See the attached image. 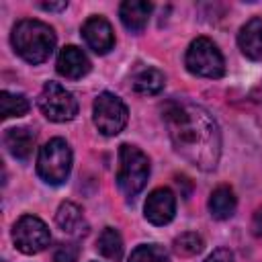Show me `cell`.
Listing matches in <instances>:
<instances>
[{"instance_id":"obj_11","label":"cell","mask_w":262,"mask_h":262,"mask_svg":"<svg viewBox=\"0 0 262 262\" xmlns=\"http://www.w3.org/2000/svg\"><path fill=\"white\" fill-rule=\"evenodd\" d=\"M57 74L70 80H78L90 72V59L76 45H66L57 55Z\"/></svg>"},{"instance_id":"obj_19","label":"cell","mask_w":262,"mask_h":262,"mask_svg":"<svg viewBox=\"0 0 262 262\" xmlns=\"http://www.w3.org/2000/svg\"><path fill=\"white\" fill-rule=\"evenodd\" d=\"M27 111H29V100L23 94L8 92V90H2L0 92V113H2L4 119L23 117Z\"/></svg>"},{"instance_id":"obj_7","label":"cell","mask_w":262,"mask_h":262,"mask_svg":"<svg viewBox=\"0 0 262 262\" xmlns=\"http://www.w3.org/2000/svg\"><path fill=\"white\" fill-rule=\"evenodd\" d=\"M39 108L49 121L66 123L78 115V100L61 84L47 82L39 94Z\"/></svg>"},{"instance_id":"obj_21","label":"cell","mask_w":262,"mask_h":262,"mask_svg":"<svg viewBox=\"0 0 262 262\" xmlns=\"http://www.w3.org/2000/svg\"><path fill=\"white\" fill-rule=\"evenodd\" d=\"M203 237L194 231H186V233H180L176 239H174V250L176 254L180 256H194L203 250Z\"/></svg>"},{"instance_id":"obj_9","label":"cell","mask_w":262,"mask_h":262,"mask_svg":"<svg viewBox=\"0 0 262 262\" xmlns=\"http://www.w3.org/2000/svg\"><path fill=\"white\" fill-rule=\"evenodd\" d=\"M174 213H176V196L170 188L160 186L149 192V196L143 205V215L149 223L166 225L174 219Z\"/></svg>"},{"instance_id":"obj_12","label":"cell","mask_w":262,"mask_h":262,"mask_svg":"<svg viewBox=\"0 0 262 262\" xmlns=\"http://www.w3.org/2000/svg\"><path fill=\"white\" fill-rule=\"evenodd\" d=\"M55 223L59 229L72 237H82L88 233V221L82 213V209L74 203H61L55 213Z\"/></svg>"},{"instance_id":"obj_25","label":"cell","mask_w":262,"mask_h":262,"mask_svg":"<svg viewBox=\"0 0 262 262\" xmlns=\"http://www.w3.org/2000/svg\"><path fill=\"white\" fill-rule=\"evenodd\" d=\"M252 227H254V233H256V235H262V207L256 211L254 221H252Z\"/></svg>"},{"instance_id":"obj_1","label":"cell","mask_w":262,"mask_h":262,"mask_svg":"<svg viewBox=\"0 0 262 262\" xmlns=\"http://www.w3.org/2000/svg\"><path fill=\"white\" fill-rule=\"evenodd\" d=\"M162 113L174 149L194 168L215 170L221 158V131L213 115L190 100H170Z\"/></svg>"},{"instance_id":"obj_3","label":"cell","mask_w":262,"mask_h":262,"mask_svg":"<svg viewBox=\"0 0 262 262\" xmlns=\"http://www.w3.org/2000/svg\"><path fill=\"white\" fill-rule=\"evenodd\" d=\"M149 176V160L147 156L129 143L119 147V170H117V184L125 196H135L143 190Z\"/></svg>"},{"instance_id":"obj_22","label":"cell","mask_w":262,"mask_h":262,"mask_svg":"<svg viewBox=\"0 0 262 262\" xmlns=\"http://www.w3.org/2000/svg\"><path fill=\"white\" fill-rule=\"evenodd\" d=\"M80 254V248L76 244H59L53 252V262H76Z\"/></svg>"},{"instance_id":"obj_15","label":"cell","mask_w":262,"mask_h":262,"mask_svg":"<svg viewBox=\"0 0 262 262\" xmlns=\"http://www.w3.org/2000/svg\"><path fill=\"white\" fill-rule=\"evenodd\" d=\"M151 10H154L151 2L125 0L119 8V16H121V23L125 25V29H129L131 33H141L149 20Z\"/></svg>"},{"instance_id":"obj_5","label":"cell","mask_w":262,"mask_h":262,"mask_svg":"<svg viewBox=\"0 0 262 262\" xmlns=\"http://www.w3.org/2000/svg\"><path fill=\"white\" fill-rule=\"evenodd\" d=\"M186 70L201 78H221L225 74V59L217 45L207 37H196L184 57Z\"/></svg>"},{"instance_id":"obj_8","label":"cell","mask_w":262,"mask_h":262,"mask_svg":"<svg viewBox=\"0 0 262 262\" xmlns=\"http://www.w3.org/2000/svg\"><path fill=\"white\" fill-rule=\"evenodd\" d=\"M12 242L23 254H39L49 246L51 233L39 217L23 215L12 227Z\"/></svg>"},{"instance_id":"obj_24","label":"cell","mask_w":262,"mask_h":262,"mask_svg":"<svg viewBox=\"0 0 262 262\" xmlns=\"http://www.w3.org/2000/svg\"><path fill=\"white\" fill-rule=\"evenodd\" d=\"M43 10H66L68 8V2L61 0V2H41L39 4Z\"/></svg>"},{"instance_id":"obj_6","label":"cell","mask_w":262,"mask_h":262,"mask_svg":"<svg viewBox=\"0 0 262 262\" xmlns=\"http://www.w3.org/2000/svg\"><path fill=\"white\" fill-rule=\"evenodd\" d=\"M92 119L96 129L102 135H117L125 129L127 119H129V111L125 106V102L113 94V92H100L94 100L92 106Z\"/></svg>"},{"instance_id":"obj_20","label":"cell","mask_w":262,"mask_h":262,"mask_svg":"<svg viewBox=\"0 0 262 262\" xmlns=\"http://www.w3.org/2000/svg\"><path fill=\"white\" fill-rule=\"evenodd\" d=\"M129 262H170V256L160 244H141L131 252Z\"/></svg>"},{"instance_id":"obj_13","label":"cell","mask_w":262,"mask_h":262,"mask_svg":"<svg viewBox=\"0 0 262 262\" xmlns=\"http://www.w3.org/2000/svg\"><path fill=\"white\" fill-rule=\"evenodd\" d=\"M237 45L242 53L254 61H262V18H250L237 33Z\"/></svg>"},{"instance_id":"obj_18","label":"cell","mask_w":262,"mask_h":262,"mask_svg":"<svg viewBox=\"0 0 262 262\" xmlns=\"http://www.w3.org/2000/svg\"><path fill=\"white\" fill-rule=\"evenodd\" d=\"M96 250H98L100 256H104L106 260L119 262V260L123 258V239H121V233H119L115 227H104L102 233L98 235Z\"/></svg>"},{"instance_id":"obj_4","label":"cell","mask_w":262,"mask_h":262,"mask_svg":"<svg viewBox=\"0 0 262 262\" xmlns=\"http://www.w3.org/2000/svg\"><path fill=\"white\" fill-rule=\"evenodd\" d=\"M72 170V149L66 139L53 137L49 139L37 156V174L47 184H63Z\"/></svg>"},{"instance_id":"obj_23","label":"cell","mask_w":262,"mask_h":262,"mask_svg":"<svg viewBox=\"0 0 262 262\" xmlns=\"http://www.w3.org/2000/svg\"><path fill=\"white\" fill-rule=\"evenodd\" d=\"M205 262H233V254L227 248H217L213 254L205 258Z\"/></svg>"},{"instance_id":"obj_10","label":"cell","mask_w":262,"mask_h":262,"mask_svg":"<svg viewBox=\"0 0 262 262\" xmlns=\"http://www.w3.org/2000/svg\"><path fill=\"white\" fill-rule=\"evenodd\" d=\"M82 37L94 53H108L115 45V33L104 16H90L82 27Z\"/></svg>"},{"instance_id":"obj_16","label":"cell","mask_w":262,"mask_h":262,"mask_svg":"<svg viewBox=\"0 0 262 262\" xmlns=\"http://www.w3.org/2000/svg\"><path fill=\"white\" fill-rule=\"evenodd\" d=\"M237 199L229 186H217L209 196V211L215 219H229L235 213Z\"/></svg>"},{"instance_id":"obj_2","label":"cell","mask_w":262,"mask_h":262,"mask_svg":"<svg viewBox=\"0 0 262 262\" xmlns=\"http://www.w3.org/2000/svg\"><path fill=\"white\" fill-rule=\"evenodd\" d=\"M12 47L29 63H43L55 49V33L49 25L37 18L18 20L12 29Z\"/></svg>"},{"instance_id":"obj_14","label":"cell","mask_w":262,"mask_h":262,"mask_svg":"<svg viewBox=\"0 0 262 262\" xmlns=\"http://www.w3.org/2000/svg\"><path fill=\"white\" fill-rule=\"evenodd\" d=\"M35 139H37V135L29 127H10L4 133V145H6L8 154L20 162L31 158Z\"/></svg>"},{"instance_id":"obj_17","label":"cell","mask_w":262,"mask_h":262,"mask_svg":"<svg viewBox=\"0 0 262 262\" xmlns=\"http://www.w3.org/2000/svg\"><path fill=\"white\" fill-rule=\"evenodd\" d=\"M131 82H133V90L137 94L154 96V94L162 92V88L166 84V78L158 68H143L133 76Z\"/></svg>"}]
</instances>
